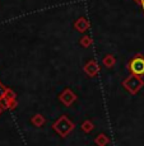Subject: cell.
I'll list each match as a JSON object with an SVG mask.
<instances>
[{
    "label": "cell",
    "instance_id": "obj_3",
    "mask_svg": "<svg viewBox=\"0 0 144 146\" xmlns=\"http://www.w3.org/2000/svg\"><path fill=\"white\" fill-rule=\"evenodd\" d=\"M114 62H115V58L112 57V56H107V57L105 58V64H106L107 66L114 65Z\"/></svg>",
    "mask_w": 144,
    "mask_h": 146
},
{
    "label": "cell",
    "instance_id": "obj_5",
    "mask_svg": "<svg viewBox=\"0 0 144 146\" xmlns=\"http://www.w3.org/2000/svg\"><path fill=\"white\" fill-rule=\"evenodd\" d=\"M134 1H137L138 4H140L143 7V10H144V0H134Z\"/></svg>",
    "mask_w": 144,
    "mask_h": 146
},
{
    "label": "cell",
    "instance_id": "obj_6",
    "mask_svg": "<svg viewBox=\"0 0 144 146\" xmlns=\"http://www.w3.org/2000/svg\"><path fill=\"white\" fill-rule=\"evenodd\" d=\"M0 94H1V85H0Z\"/></svg>",
    "mask_w": 144,
    "mask_h": 146
},
{
    "label": "cell",
    "instance_id": "obj_2",
    "mask_svg": "<svg viewBox=\"0 0 144 146\" xmlns=\"http://www.w3.org/2000/svg\"><path fill=\"white\" fill-rule=\"evenodd\" d=\"M88 22L86 21L84 18H79L77 22H75V28H77L78 31H80V32H83V31H86L87 28H88Z\"/></svg>",
    "mask_w": 144,
    "mask_h": 146
},
{
    "label": "cell",
    "instance_id": "obj_7",
    "mask_svg": "<svg viewBox=\"0 0 144 146\" xmlns=\"http://www.w3.org/2000/svg\"><path fill=\"white\" fill-rule=\"evenodd\" d=\"M0 112H1V108H0Z\"/></svg>",
    "mask_w": 144,
    "mask_h": 146
},
{
    "label": "cell",
    "instance_id": "obj_1",
    "mask_svg": "<svg viewBox=\"0 0 144 146\" xmlns=\"http://www.w3.org/2000/svg\"><path fill=\"white\" fill-rule=\"evenodd\" d=\"M129 71L134 75H144V57L142 55H137L129 62Z\"/></svg>",
    "mask_w": 144,
    "mask_h": 146
},
{
    "label": "cell",
    "instance_id": "obj_4",
    "mask_svg": "<svg viewBox=\"0 0 144 146\" xmlns=\"http://www.w3.org/2000/svg\"><path fill=\"white\" fill-rule=\"evenodd\" d=\"M80 43H83L84 46H87V44L89 43V38H88V37H84V38H83V41H80Z\"/></svg>",
    "mask_w": 144,
    "mask_h": 146
}]
</instances>
